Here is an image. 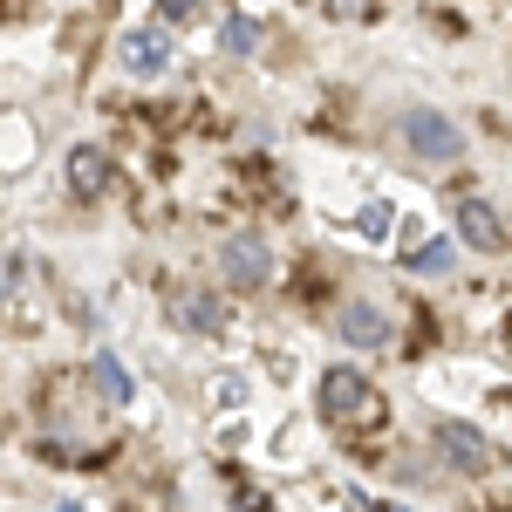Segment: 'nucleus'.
I'll use <instances>...</instances> for the list:
<instances>
[{"label":"nucleus","instance_id":"14","mask_svg":"<svg viewBox=\"0 0 512 512\" xmlns=\"http://www.w3.org/2000/svg\"><path fill=\"white\" fill-rule=\"evenodd\" d=\"M362 233H369V239L390 233V205H369V212H362Z\"/></svg>","mask_w":512,"mask_h":512},{"label":"nucleus","instance_id":"18","mask_svg":"<svg viewBox=\"0 0 512 512\" xmlns=\"http://www.w3.org/2000/svg\"><path fill=\"white\" fill-rule=\"evenodd\" d=\"M506 342H512V328H506Z\"/></svg>","mask_w":512,"mask_h":512},{"label":"nucleus","instance_id":"3","mask_svg":"<svg viewBox=\"0 0 512 512\" xmlns=\"http://www.w3.org/2000/svg\"><path fill=\"white\" fill-rule=\"evenodd\" d=\"M355 410H369V383H362L355 369H328V376H321V417L349 424Z\"/></svg>","mask_w":512,"mask_h":512},{"label":"nucleus","instance_id":"2","mask_svg":"<svg viewBox=\"0 0 512 512\" xmlns=\"http://www.w3.org/2000/svg\"><path fill=\"white\" fill-rule=\"evenodd\" d=\"M219 267H226V280H233V287H267V280H274V253H267V239L239 233V239H226Z\"/></svg>","mask_w":512,"mask_h":512},{"label":"nucleus","instance_id":"15","mask_svg":"<svg viewBox=\"0 0 512 512\" xmlns=\"http://www.w3.org/2000/svg\"><path fill=\"white\" fill-rule=\"evenodd\" d=\"M198 0H158V21H192Z\"/></svg>","mask_w":512,"mask_h":512},{"label":"nucleus","instance_id":"8","mask_svg":"<svg viewBox=\"0 0 512 512\" xmlns=\"http://www.w3.org/2000/svg\"><path fill=\"white\" fill-rule=\"evenodd\" d=\"M69 185H76L82 198H96L103 185H110V158H103V144H76V151H69Z\"/></svg>","mask_w":512,"mask_h":512},{"label":"nucleus","instance_id":"16","mask_svg":"<svg viewBox=\"0 0 512 512\" xmlns=\"http://www.w3.org/2000/svg\"><path fill=\"white\" fill-rule=\"evenodd\" d=\"M355 512H403V506H383V499H355Z\"/></svg>","mask_w":512,"mask_h":512},{"label":"nucleus","instance_id":"5","mask_svg":"<svg viewBox=\"0 0 512 512\" xmlns=\"http://www.w3.org/2000/svg\"><path fill=\"white\" fill-rule=\"evenodd\" d=\"M437 451H444L458 472H485V465H492V444H485V431H472V424H437Z\"/></svg>","mask_w":512,"mask_h":512},{"label":"nucleus","instance_id":"6","mask_svg":"<svg viewBox=\"0 0 512 512\" xmlns=\"http://www.w3.org/2000/svg\"><path fill=\"white\" fill-rule=\"evenodd\" d=\"M458 233H465L472 253H499L506 246V226H499V212L485 198H458Z\"/></svg>","mask_w":512,"mask_h":512},{"label":"nucleus","instance_id":"4","mask_svg":"<svg viewBox=\"0 0 512 512\" xmlns=\"http://www.w3.org/2000/svg\"><path fill=\"white\" fill-rule=\"evenodd\" d=\"M335 335H342L349 349H383V342H390V315L369 308V301H349V308L335 315Z\"/></svg>","mask_w":512,"mask_h":512},{"label":"nucleus","instance_id":"13","mask_svg":"<svg viewBox=\"0 0 512 512\" xmlns=\"http://www.w3.org/2000/svg\"><path fill=\"white\" fill-rule=\"evenodd\" d=\"M315 7H328L335 21H362V14H376V0H315Z\"/></svg>","mask_w":512,"mask_h":512},{"label":"nucleus","instance_id":"10","mask_svg":"<svg viewBox=\"0 0 512 512\" xmlns=\"http://www.w3.org/2000/svg\"><path fill=\"white\" fill-rule=\"evenodd\" d=\"M451 260H458V246H451V239H431V246H417V253H410V267H417V274H451Z\"/></svg>","mask_w":512,"mask_h":512},{"label":"nucleus","instance_id":"11","mask_svg":"<svg viewBox=\"0 0 512 512\" xmlns=\"http://www.w3.org/2000/svg\"><path fill=\"white\" fill-rule=\"evenodd\" d=\"M253 48H260V21L233 14V21H226V55H253Z\"/></svg>","mask_w":512,"mask_h":512},{"label":"nucleus","instance_id":"9","mask_svg":"<svg viewBox=\"0 0 512 512\" xmlns=\"http://www.w3.org/2000/svg\"><path fill=\"white\" fill-rule=\"evenodd\" d=\"M89 383L110 396V403H130V376H123L117 355H96V362H89Z\"/></svg>","mask_w":512,"mask_h":512},{"label":"nucleus","instance_id":"17","mask_svg":"<svg viewBox=\"0 0 512 512\" xmlns=\"http://www.w3.org/2000/svg\"><path fill=\"white\" fill-rule=\"evenodd\" d=\"M62 512H82V506H62Z\"/></svg>","mask_w":512,"mask_h":512},{"label":"nucleus","instance_id":"7","mask_svg":"<svg viewBox=\"0 0 512 512\" xmlns=\"http://www.w3.org/2000/svg\"><path fill=\"white\" fill-rule=\"evenodd\" d=\"M117 55H123V69H130V76H158L164 62H171V41H164L158 28H137V35L117 41Z\"/></svg>","mask_w":512,"mask_h":512},{"label":"nucleus","instance_id":"12","mask_svg":"<svg viewBox=\"0 0 512 512\" xmlns=\"http://www.w3.org/2000/svg\"><path fill=\"white\" fill-rule=\"evenodd\" d=\"M178 321H192V328H219V308H212L205 294H185V301H178Z\"/></svg>","mask_w":512,"mask_h":512},{"label":"nucleus","instance_id":"1","mask_svg":"<svg viewBox=\"0 0 512 512\" xmlns=\"http://www.w3.org/2000/svg\"><path fill=\"white\" fill-rule=\"evenodd\" d=\"M403 144H410L417 158H431V164H451L465 151V130L451 117H437V110H410V117H403Z\"/></svg>","mask_w":512,"mask_h":512}]
</instances>
